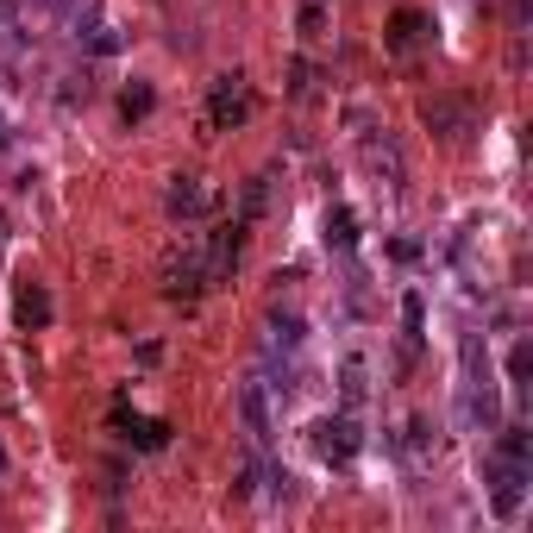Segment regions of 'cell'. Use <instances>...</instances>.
Instances as JSON below:
<instances>
[{
	"label": "cell",
	"instance_id": "6da1fadb",
	"mask_svg": "<svg viewBox=\"0 0 533 533\" xmlns=\"http://www.w3.org/2000/svg\"><path fill=\"white\" fill-rule=\"evenodd\" d=\"M458 421H465V427H483V433L502 421L496 377H490V352H483L477 333H465V345H458Z\"/></svg>",
	"mask_w": 533,
	"mask_h": 533
},
{
	"label": "cell",
	"instance_id": "7a4b0ae2",
	"mask_svg": "<svg viewBox=\"0 0 533 533\" xmlns=\"http://www.w3.org/2000/svg\"><path fill=\"white\" fill-rule=\"evenodd\" d=\"M157 283H164V295H170V301H189V295H201V289H214V283H207L201 239H189V245L164 251V270H157Z\"/></svg>",
	"mask_w": 533,
	"mask_h": 533
},
{
	"label": "cell",
	"instance_id": "3957f363",
	"mask_svg": "<svg viewBox=\"0 0 533 533\" xmlns=\"http://www.w3.org/2000/svg\"><path fill=\"white\" fill-rule=\"evenodd\" d=\"M245 113H251V82H245V69H226V76H214V95H207V132L239 126Z\"/></svg>",
	"mask_w": 533,
	"mask_h": 533
},
{
	"label": "cell",
	"instance_id": "277c9868",
	"mask_svg": "<svg viewBox=\"0 0 533 533\" xmlns=\"http://www.w3.org/2000/svg\"><path fill=\"white\" fill-rule=\"evenodd\" d=\"M483 471H490V508H496L502 521H515L521 502H527V471L533 465H515V458H496L490 452V465H483Z\"/></svg>",
	"mask_w": 533,
	"mask_h": 533
},
{
	"label": "cell",
	"instance_id": "5b68a950",
	"mask_svg": "<svg viewBox=\"0 0 533 533\" xmlns=\"http://www.w3.org/2000/svg\"><path fill=\"white\" fill-rule=\"evenodd\" d=\"M245 226L251 220H226L214 233L201 239V258H207V283H226V276L239 270V251H245Z\"/></svg>",
	"mask_w": 533,
	"mask_h": 533
},
{
	"label": "cell",
	"instance_id": "8992f818",
	"mask_svg": "<svg viewBox=\"0 0 533 533\" xmlns=\"http://www.w3.org/2000/svg\"><path fill=\"white\" fill-rule=\"evenodd\" d=\"M358 446H364V433H358L352 414H327V421H314V452L327 458V465H352Z\"/></svg>",
	"mask_w": 533,
	"mask_h": 533
},
{
	"label": "cell",
	"instance_id": "52a82bcc",
	"mask_svg": "<svg viewBox=\"0 0 533 533\" xmlns=\"http://www.w3.org/2000/svg\"><path fill=\"white\" fill-rule=\"evenodd\" d=\"M239 414H245L251 446H270V433H276V414H270V377H245V383H239Z\"/></svg>",
	"mask_w": 533,
	"mask_h": 533
},
{
	"label": "cell",
	"instance_id": "ba28073f",
	"mask_svg": "<svg viewBox=\"0 0 533 533\" xmlns=\"http://www.w3.org/2000/svg\"><path fill=\"white\" fill-rule=\"evenodd\" d=\"M164 207H170V220H201V214H214V189L201 176H170Z\"/></svg>",
	"mask_w": 533,
	"mask_h": 533
},
{
	"label": "cell",
	"instance_id": "9c48e42d",
	"mask_svg": "<svg viewBox=\"0 0 533 533\" xmlns=\"http://www.w3.org/2000/svg\"><path fill=\"white\" fill-rule=\"evenodd\" d=\"M421 126L439 132V138H465L477 126V113L465 101H452V95H433V101H421Z\"/></svg>",
	"mask_w": 533,
	"mask_h": 533
},
{
	"label": "cell",
	"instance_id": "30bf717a",
	"mask_svg": "<svg viewBox=\"0 0 533 533\" xmlns=\"http://www.w3.org/2000/svg\"><path fill=\"white\" fill-rule=\"evenodd\" d=\"M364 164L377 170L389 189H402V151H396V138H377V132H370V138H364Z\"/></svg>",
	"mask_w": 533,
	"mask_h": 533
},
{
	"label": "cell",
	"instance_id": "8fae6325",
	"mask_svg": "<svg viewBox=\"0 0 533 533\" xmlns=\"http://www.w3.org/2000/svg\"><path fill=\"white\" fill-rule=\"evenodd\" d=\"M301 339H308L301 314H270V327H264V358H283V352H295Z\"/></svg>",
	"mask_w": 533,
	"mask_h": 533
},
{
	"label": "cell",
	"instance_id": "7c38bea8",
	"mask_svg": "<svg viewBox=\"0 0 533 533\" xmlns=\"http://www.w3.org/2000/svg\"><path fill=\"white\" fill-rule=\"evenodd\" d=\"M13 320H19L26 333L51 320V295H44V283H19V295H13Z\"/></svg>",
	"mask_w": 533,
	"mask_h": 533
},
{
	"label": "cell",
	"instance_id": "4fadbf2b",
	"mask_svg": "<svg viewBox=\"0 0 533 533\" xmlns=\"http://www.w3.org/2000/svg\"><path fill=\"white\" fill-rule=\"evenodd\" d=\"M339 396H345V408H358L370 396V364L364 358H345L339 364Z\"/></svg>",
	"mask_w": 533,
	"mask_h": 533
},
{
	"label": "cell",
	"instance_id": "5bb4252c",
	"mask_svg": "<svg viewBox=\"0 0 533 533\" xmlns=\"http://www.w3.org/2000/svg\"><path fill=\"white\" fill-rule=\"evenodd\" d=\"M427 38V13H396V19H389V44H396V51H414V44H421Z\"/></svg>",
	"mask_w": 533,
	"mask_h": 533
},
{
	"label": "cell",
	"instance_id": "9a60e30c",
	"mask_svg": "<svg viewBox=\"0 0 533 533\" xmlns=\"http://www.w3.org/2000/svg\"><path fill=\"white\" fill-rule=\"evenodd\" d=\"M327 245H333V251H352V245H358L352 207H333V214H327Z\"/></svg>",
	"mask_w": 533,
	"mask_h": 533
},
{
	"label": "cell",
	"instance_id": "2e32d148",
	"mask_svg": "<svg viewBox=\"0 0 533 533\" xmlns=\"http://www.w3.org/2000/svg\"><path fill=\"white\" fill-rule=\"evenodd\" d=\"M126 439H132L138 452H164V446H170V427H164V421H132Z\"/></svg>",
	"mask_w": 533,
	"mask_h": 533
},
{
	"label": "cell",
	"instance_id": "e0dca14e",
	"mask_svg": "<svg viewBox=\"0 0 533 533\" xmlns=\"http://www.w3.org/2000/svg\"><path fill=\"white\" fill-rule=\"evenodd\" d=\"M264 201H270V176H251L245 182V201H239V220H258Z\"/></svg>",
	"mask_w": 533,
	"mask_h": 533
},
{
	"label": "cell",
	"instance_id": "ac0fdd59",
	"mask_svg": "<svg viewBox=\"0 0 533 533\" xmlns=\"http://www.w3.org/2000/svg\"><path fill=\"white\" fill-rule=\"evenodd\" d=\"M151 107H157V95H151L145 82H138V88H126V95H120V113H126V120H145Z\"/></svg>",
	"mask_w": 533,
	"mask_h": 533
},
{
	"label": "cell",
	"instance_id": "d6986e66",
	"mask_svg": "<svg viewBox=\"0 0 533 533\" xmlns=\"http://www.w3.org/2000/svg\"><path fill=\"white\" fill-rule=\"evenodd\" d=\"M402 327H408V345L421 339V327H427V301L421 295H402Z\"/></svg>",
	"mask_w": 533,
	"mask_h": 533
},
{
	"label": "cell",
	"instance_id": "ffe728a7",
	"mask_svg": "<svg viewBox=\"0 0 533 533\" xmlns=\"http://www.w3.org/2000/svg\"><path fill=\"white\" fill-rule=\"evenodd\" d=\"M402 446H408V458H427V446H433V427L421 421V414L408 421V439H402Z\"/></svg>",
	"mask_w": 533,
	"mask_h": 533
},
{
	"label": "cell",
	"instance_id": "44dd1931",
	"mask_svg": "<svg viewBox=\"0 0 533 533\" xmlns=\"http://www.w3.org/2000/svg\"><path fill=\"white\" fill-rule=\"evenodd\" d=\"M289 95H314V63H308V57L289 63Z\"/></svg>",
	"mask_w": 533,
	"mask_h": 533
},
{
	"label": "cell",
	"instance_id": "7402d4cb",
	"mask_svg": "<svg viewBox=\"0 0 533 533\" xmlns=\"http://www.w3.org/2000/svg\"><path fill=\"white\" fill-rule=\"evenodd\" d=\"M258 483H264V465H258V458H245V465H239V483H233V496H251Z\"/></svg>",
	"mask_w": 533,
	"mask_h": 533
},
{
	"label": "cell",
	"instance_id": "603a6c76",
	"mask_svg": "<svg viewBox=\"0 0 533 533\" xmlns=\"http://www.w3.org/2000/svg\"><path fill=\"white\" fill-rule=\"evenodd\" d=\"M508 383H527V339L508 352Z\"/></svg>",
	"mask_w": 533,
	"mask_h": 533
},
{
	"label": "cell",
	"instance_id": "cb8c5ba5",
	"mask_svg": "<svg viewBox=\"0 0 533 533\" xmlns=\"http://www.w3.org/2000/svg\"><path fill=\"white\" fill-rule=\"evenodd\" d=\"M0 145H7V126H0Z\"/></svg>",
	"mask_w": 533,
	"mask_h": 533
}]
</instances>
